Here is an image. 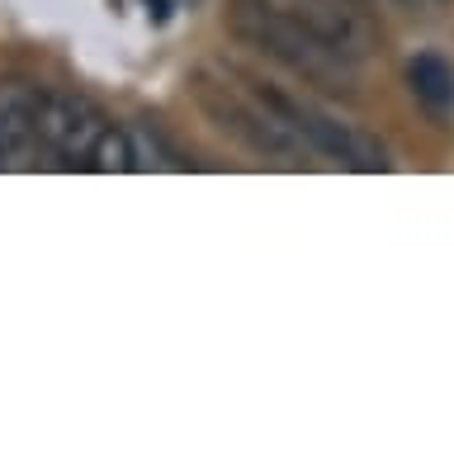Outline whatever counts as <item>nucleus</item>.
<instances>
[{
	"label": "nucleus",
	"mask_w": 454,
	"mask_h": 454,
	"mask_svg": "<svg viewBox=\"0 0 454 454\" xmlns=\"http://www.w3.org/2000/svg\"><path fill=\"white\" fill-rule=\"evenodd\" d=\"M232 34L247 43V48L275 57L279 67H289L294 76H303L308 85L317 90H332V95H350L360 90V57L340 52L336 43H326L322 34L312 28L284 20L261 0H241L232 10Z\"/></svg>",
	"instance_id": "nucleus-1"
},
{
	"label": "nucleus",
	"mask_w": 454,
	"mask_h": 454,
	"mask_svg": "<svg viewBox=\"0 0 454 454\" xmlns=\"http://www.w3.org/2000/svg\"><path fill=\"white\" fill-rule=\"evenodd\" d=\"M255 90L265 95V105L284 119V128L298 137L303 156H322L332 166H346V170H388V152H383L379 137H369L364 128H355L350 119H336V114L317 109L312 99H298V95H284L275 85H261L251 81Z\"/></svg>",
	"instance_id": "nucleus-2"
},
{
	"label": "nucleus",
	"mask_w": 454,
	"mask_h": 454,
	"mask_svg": "<svg viewBox=\"0 0 454 454\" xmlns=\"http://www.w3.org/2000/svg\"><path fill=\"white\" fill-rule=\"evenodd\" d=\"M109 133V119L95 99L76 90H43L38 99V147L57 156V166H85L90 170L99 137Z\"/></svg>",
	"instance_id": "nucleus-3"
},
{
	"label": "nucleus",
	"mask_w": 454,
	"mask_h": 454,
	"mask_svg": "<svg viewBox=\"0 0 454 454\" xmlns=\"http://www.w3.org/2000/svg\"><path fill=\"white\" fill-rule=\"evenodd\" d=\"M261 5L312 28V34H322L326 43H336L340 52L360 57V62H364V52L374 48V28H369V20L360 10H355V0H261Z\"/></svg>",
	"instance_id": "nucleus-4"
},
{
	"label": "nucleus",
	"mask_w": 454,
	"mask_h": 454,
	"mask_svg": "<svg viewBox=\"0 0 454 454\" xmlns=\"http://www.w3.org/2000/svg\"><path fill=\"white\" fill-rule=\"evenodd\" d=\"M38 99L28 81L0 85V170H20L38 152Z\"/></svg>",
	"instance_id": "nucleus-5"
},
{
	"label": "nucleus",
	"mask_w": 454,
	"mask_h": 454,
	"mask_svg": "<svg viewBox=\"0 0 454 454\" xmlns=\"http://www.w3.org/2000/svg\"><path fill=\"white\" fill-rule=\"evenodd\" d=\"M407 85L431 114H450L454 109V67L435 52H421L407 62Z\"/></svg>",
	"instance_id": "nucleus-6"
},
{
	"label": "nucleus",
	"mask_w": 454,
	"mask_h": 454,
	"mask_svg": "<svg viewBox=\"0 0 454 454\" xmlns=\"http://www.w3.org/2000/svg\"><path fill=\"white\" fill-rule=\"evenodd\" d=\"M417 5H421V0H417Z\"/></svg>",
	"instance_id": "nucleus-7"
}]
</instances>
